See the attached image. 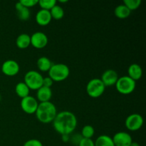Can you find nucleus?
I'll return each mask as SVG.
<instances>
[{"label": "nucleus", "mask_w": 146, "mask_h": 146, "mask_svg": "<svg viewBox=\"0 0 146 146\" xmlns=\"http://www.w3.org/2000/svg\"><path fill=\"white\" fill-rule=\"evenodd\" d=\"M20 66L14 60H7L1 65V71L7 76H14L19 72Z\"/></svg>", "instance_id": "nucleus-9"}, {"label": "nucleus", "mask_w": 146, "mask_h": 146, "mask_svg": "<svg viewBox=\"0 0 146 146\" xmlns=\"http://www.w3.org/2000/svg\"><path fill=\"white\" fill-rule=\"evenodd\" d=\"M35 19L38 25L44 27V26L48 25L51 22L52 17H51L50 11L41 9L36 14Z\"/></svg>", "instance_id": "nucleus-13"}, {"label": "nucleus", "mask_w": 146, "mask_h": 146, "mask_svg": "<svg viewBox=\"0 0 146 146\" xmlns=\"http://www.w3.org/2000/svg\"><path fill=\"white\" fill-rule=\"evenodd\" d=\"M35 114L37 119L40 122L43 123H48L53 122L56 116V107L51 101L39 103Z\"/></svg>", "instance_id": "nucleus-2"}, {"label": "nucleus", "mask_w": 146, "mask_h": 146, "mask_svg": "<svg viewBox=\"0 0 146 146\" xmlns=\"http://www.w3.org/2000/svg\"><path fill=\"white\" fill-rule=\"evenodd\" d=\"M52 97V90L51 88H48L42 86L41 88L37 90L36 98L40 103L50 101Z\"/></svg>", "instance_id": "nucleus-14"}, {"label": "nucleus", "mask_w": 146, "mask_h": 146, "mask_svg": "<svg viewBox=\"0 0 146 146\" xmlns=\"http://www.w3.org/2000/svg\"><path fill=\"white\" fill-rule=\"evenodd\" d=\"M82 138L83 137L81 134H75V135H73L72 137H70L69 141H71V143H73L74 145H78L80 141H81Z\"/></svg>", "instance_id": "nucleus-28"}, {"label": "nucleus", "mask_w": 146, "mask_h": 146, "mask_svg": "<svg viewBox=\"0 0 146 146\" xmlns=\"http://www.w3.org/2000/svg\"><path fill=\"white\" fill-rule=\"evenodd\" d=\"M118 78L119 77L116 71L112 69H108L104 71V74H102L101 80L104 86L107 87L115 85Z\"/></svg>", "instance_id": "nucleus-12"}, {"label": "nucleus", "mask_w": 146, "mask_h": 146, "mask_svg": "<svg viewBox=\"0 0 146 146\" xmlns=\"http://www.w3.org/2000/svg\"><path fill=\"white\" fill-rule=\"evenodd\" d=\"M95 146H115L112 138L109 135H101L94 142Z\"/></svg>", "instance_id": "nucleus-21"}, {"label": "nucleus", "mask_w": 146, "mask_h": 146, "mask_svg": "<svg viewBox=\"0 0 146 146\" xmlns=\"http://www.w3.org/2000/svg\"><path fill=\"white\" fill-rule=\"evenodd\" d=\"M76 116L74 113L64 111L57 113L56 116L53 121V126L55 131L62 135H70L77 126Z\"/></svg>", "instance_id": "nucleus-1"}, {"label": "nucleus", "mask_w": 146, "mask_h": 146, "mask_svg": "<svg viewBox=\"0 0 146 146\" xmlns=\"http://www.w3.org/2000/svg\"><path fill=\"white\" fill-rule=\"evenodd\" d=\"M16 44L21 49L28 48L31 45V37L27 34H21L17 38Z\"/></svg>", "instance_id": "nucleus-17"}, {"label": "nucleus", "mask_w": 146, "mask_h": 146, "mask_svg": "<svg viewBox=\"0 0 146 146\" xmlns=\"http://www.w3.org/2000/svg\"><path fill=\"white\" fill-rule=\"evenodd\" d=\"M19 1L24 7L29 9L30 7L36 5L38 2V0H21Z\"/></svg>", "instance_id": "nucleus-26"}, {"label": "nucleus", "mask_w": 146, "mask_h": 146, "mask_svg": "<svg viewBox=\"0 0 146 146\" xmlns=\"http://www.w3.org/2000/svg\"><path fill=\"white\" fill-rule=\"evenodd\" d=\"M50 13L52 19H54L56 20H59L64 17V11L62 7L59 5H55L51 10Z\"/></svg>", "instance_id": "nucleus-22"}, {"label": "nucleus", "mask_w": 146, "mask_h": 146, "mask_svg": "<svg viewBox=\"0 0 146 146\" xmlns=\"http://www.w3.org/2000/svg\"><path fill=\"white\" fill-rule=\"evenodd\" d=\"M115 86L118 92L123 95H128L135 91L136 83L128 76H123L118 78Z\"/></svg>", "instance_id": "nucleus-4"}, {"label": "nucleus", "mask_w": 146, "mask_h": 146, "mask_svg": "<svg viewBox=\"0 0 146 146\" xmlns=\"http://www.w3.org/2000/svg\"><path fill=\"white\" fill-rule=\"evenodd\" d=\"M78 146H95L94 141L92 139H88V138H84L81 139Z\"/></svg>", "instance_id": "nucleus-29"}, {"label": "nucleus", "mask_w": 146, "mask_h": 146, "mask_svg": "<svg viewBox=\"0 0 146 146\" xmlns=\"http://www.w3.org/2000/svg\"><path fill=\"white\" fill-rule=\"evenodd\" d=\"M106 89V86L101 78H95L90 80L86 85V93L91 98H98L103 95Z\"/></svg>", "instance_id": "nucleus-6"}, {"label": "nucleus", "mask_w": 146, "mask_h": 146, "mask_svg": "<svg viewBox=\"0 0 146 146\" xmlns=\"http://www.w3.org/2000/svg\"><path fill=\"white\" fill-rule=\"evenodd\" d=\"M131 11H130L124 4H120L115 7L114 10V14L115 17L121 19H126L131 15Z\"/></svg>", "instance_id": "nucleus-18"}, {"label": "nucleus", "mask_w": 146, "mask_h": 146, "mask_svg": "<svg viewBox=\"0 0 146 146\" xmlns=\"http://www.w3.org/2000/svg\"><path fill=\"white\" fill-rule=\"evenodd\" d=\"M37 67L41 71H48L52 66V62L46 56H41L37 60Z\"/></svg>", "instance_id": "nucleus-20"}, {"label": "nucleus", "mask_w": 146, "mask_h": 146, "mask_svg": "<svg viewBox=\"0 0 146 146\" xmlns=\"http://www.w3.org/2000/svg\"><path fill=\"white\" fill-rule=\"evenodd\" d=\"M131 146H140V145H139V143H138L133 142V141L132 143H131Z\"/></svg>", "instance_id": "nucleus-32"}, {"label": "nucleus", "mask_w": 146, "mask_h": 146, "mask_svg": "<svg viewBox=\"0 0 146 146\" xmlns=\"http://www.w3.org/2000/svg\"><path fill=\"white\" fill-rule=\"evenodd\" d=\"M95 134V129L94 127L91 125H86L85 126L83 127L81 130V134L82 137L84 138H88L91 139L92 137Z\"/></svg>", "instance_id": "nucleus-23"}, {"label": "nucleus", "mask_w": 146, "mask_h": 146, "mask_svg": "<svg viewBox=\"0 0 146 146\" xmlns=\"http://www.w3.org/2000/svg\"><path fill=\"white\" fill-rule=\"evenodd\" d=\"M20 106H21L22 111L26 113L33 114L35 113L36 111L38 103L36 98L31 96H28L25 98H21Z\"/></svg>", "instance_id": "nucleus-8"}, {"label": "nucleus", "mask_w": 146, "mask_h": 146, "mask_svg": "<svg viewBox=\"0 0 146 146\" xmlns=\"http://www.w3.org/2000/svg\"><path fill=\"white\" fill-rule=\"evenodd\" d=\"M24 82L27 84L29 89L38 90L43 86L44 77L39 72L34 70L29 71L26 73L24 78Z\"/></svg>", "instance_id": "nucleus-5"}, {"label": "nucleus", "mask_w": 146, "mask_h": 146, "mask_svg": "<svg viewBox=\"0 0 146 146\" xmlns=\"http://www.w3.org/2000/svg\"><path fill=\"white\" fill-rule=\"evenodd\" d=\"M125 127L131 131H136L141 129L143 125V118L140 114L132 113L128 115L125 121Z\"/></svg>", "instance_id": "nucleus-7"}, {"label": "nucleus", "mask_w": 146, "mask_h": 146, "mask_svg": "<svg viewBox=\"0 0 146 146\" xmlns=\"http://www.w3.org/2000/svg\"><path fill=\"white\" fill-rule=\"evenodd\" d=\"M69 74L70 69L68 66L61 63L52 64L48 71V76L56 82L64 81L68 78Z\"/></svg>", "instance_id": "nucleus-3"}, {"label": "nucleus", "mask_w": 146, "mask_h": 146, "mask_svg": "<svg viewBox=\"0 0 146 146\" xmlns=\"http://www.w3.org/2000/svg\"><path fill=\"white\" fill-rule=\"evenodd\" d=\"M23 146H43V144L37 139H30L26 141Z\"/></svg>", "instance_id": "nucleus-27"}, {"label": "nucleus", "mask_w": 146, "mask_h": 146, "mask_svg": "<svg viewBox=\"0 0 146 146\" xmlns=\"http://www.w3.org/2000/svg\"><path fill=\"white\" fill-rule=\"evenodd\" d=\"M57 1L56 0H38V4H39L41 9L50 10L55 5H56Z\"/></svg>", "instance_id": "nucleus-24"}, {"label": "nucleus", "mask_w": 146, "mask_h": 146, "mask_svg": "<svg viewBox=\"0 0 146 146\" xmlns=\"http://www.w3.org/2000/svg\"><path fill=\"white\" fill-rule=\"evenodd\" d=\"M123 4L130 10H135L141 6V0H124Z\"/></svg>", "instance_id": "nucleus-25"}, {"label": "nucleus", "mask_w": 146, "mask_h": 146, "mask_svg": "<svg viewBox=\"0 0 146 146\" xmlns=\"http://www.w3.org/2000/svg\"><path fill=\"white\" fill-rule=\"evenodd\" d=\"M61 139H62V141H64V142H65V143L68 142V141H69V140H70L69 135H62Z\"/></svg>", "instance_id": "nucleus-31"}, {"label": "nucleus", "mask_w": 146, "mask_h": 146, "mask_svg": "<svg viewBox=\"0 0 146 146\" xmlns=\"http://www.w3.org/2000/svg\"><path fill=\"white\" fill-rule=\"evenodd\" d=\"M15 8L17 11V16H18L19 19L20 20H21V21H27V20L29 19L30 15H31L29 9L24 7L20 3V1H18L16 4Z\"/></svg>", "instance_id": "nucleus-16"}, {"label": "nucleus", "mask_w": 146, "mask_h": 146, "mask_svg": "<svg viewBox=\"0 0 146 146\" xmlns=\"http://www.w3.org/2000/svg\"><path fill=\"white\" fill-rule=\"evenodd\" d=\"M15 92L17 95L21 98L29 96L30 89L24 82H19L16 85Z\"/></svg>", "instance_id": "nucleus-19"}, {"label": "nucleus", "mask_w": 146, "mask_h": 146, "mask_svg": "<svg viewBox=\"0 0 146 146\" xmlns=\"http://www.w3.org/2000/svg\"><path fill=\"white\" fill-rule=\"evenodd\" d=\"M112 139L115 146H131L133 142L131 135L128 133L124 131L116 133Z\"/></svg>", "instance_id": "nucleus-11"}, {"label": "nucleus", "mask_w": 146, "mask_h": 146, "mask_svg": "<svg viewBox=\"0 0 146 146\" xmlns=\"http://www.w3.org/2000/svg\"><path fill=\"white\" fill-rule=\"evenodd\" d=\"M30 37H31V45L38 49L44 48L48 44V37L46 34L41 31H36L30 36Z\"/></svg>", "instance_id": "nucleus-10"}, {"label": "nucleus", "mask_w": 146, "mask_h": 146, "mask_svg": "<svg viewBox=\"0 0 146 146\" xmlns=\"http://www.w3.org/2000/svg\"><path fill=\"white\" fill-rule=\"evenodd\" d=\"M128 76L136 81L141 79L143 76V70L141 66L138 64H133L128 68Z\"/></svg>", "instance_id": "nucleus-15"}, {"label": "nucleus", "mask_w": 146, "mask_h": 146, "mask_svg": "<svg viewBox=\"0 0 146 146\" xmlns=\"http://www.w3.org/2000/svg\"><path fill=\"white\" fill-rule=\"evenodd\" d=\"M53 84H54V81H53V80L51 79L49 76L44 78V80H43V86H44L51 88V86L53 85Z\"/></svg>", "instance_id": "nucleus-30"}, {"label": "nucleus", "mask_w": 146, "mask_h": 146, "mask_svg": "<svg viewBox=\"0 0 146 146\" xmlns=\"http://www.w3.org/2000/svg\"><path fill=\"white\" fill-rule=\"evenodd\" d=\"M67 0H64V1H62V0H60L59 1V2H61V3H66L67 2Z\"/></svg>", "instance_id": "nucleus-33"}]
</instances>
